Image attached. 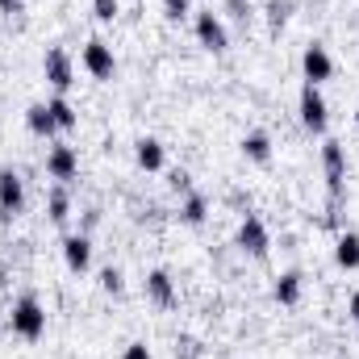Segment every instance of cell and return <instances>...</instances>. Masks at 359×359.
<instances>
[{"instance_id": "obj_14", "label": "cell", "mask_w": 359, "mask_h": 359, "mask_svg": "<svg viewBox=\"0 0 359 359\" xmlns=\"http://www.w3.org/2000/svg\"><path fill=\"white\" fill-rule=\"evenodd\" d=\"M301 292H305V276H301V271H280L276 284H271V297H276L280 305H297Z\"/></svg>"}, {"instance_id": "obj_26", "label": "cell", "mask_w": 359, "mask_h": 359, "mask_svg": "<svg viewBox=\"0 0 359 359\" xmlns=\"http://www.w3.org/2000/svg\"><path fill=\"white\" fill-rule=\"evenodd\" d=\"M188 4H192V0H163V13H168L172 21H180V17H188Z\"/></svg>"}, {"instance_id": "obj_23", "label": "cell", "mask_w": 359, "mask_h": 359, "mask_svg": "<svg viewBox=\"0 0 359 359\" xmlns=\"http://www.w3.org/2000/svg\"><path fill=\"white\" fill-rule=\"evenodd\" d=\"M92 13H96V21H113L121 13V4L117 0H92Z\"/></svg>"}, {"instance_id": "obj_8", "label": "cell", "mask_w": 359, "mask_h": 359, "mask_svg": "<svg viewBox=\"0 0 359 359\" xmlns=\"http://www.w3.org/2000/svg\"><path fill=\"white\" fill-rule=\"evenodd\" d=\"M84 67H88L92 80H113V72H117L113 46L100 42V38H88V42H84Z\"/></svg>"}, {"instance_id": "obj_9", "label": "cell", "mask_w": 359, "mask_h": 359, "mask_svg": "<svg viewBox=\"0 0 359 359\" xmlns=\"http://www.w3.org/2000/svg\"><path fill=\"white\" fill-rule=\"evenodd\" d=\"M301 72H305V84H326V80L334 76V59H330V50H326L322 42L305 46V55H301Z\"/></svg>"}, {"instance_id": "obj_22", "label": "cell", "mask_w": 359, "mask_h": 359, "mask_svg": "<svg viewBox=\"0 0 359 359\" xmlns=\"http://www.w3.org/2000/svg\"><path fill=\"white\" fill-rule=\"evenodd\" d=\"M100 288L117 297V292L126 288V276H121V268H113V264H109V268H100Z\"/></svg>"}, {"instance_id": "obj_19", "label": "cell", "mask_w": 359, "mask_h": 359, "mask_svg": "<svg viewBox=\"0 0 359 359\" xmlns=\"http://www.w3.org/2000/svg\"><path fill=\"white\" fill-rule=\"evenodd\" d=\"M243 155H247L251 163H268V159H271V138L264 134V130L243 134Z\"/></svg>"}, {"instance_id": "obj_28", "label": "cell", "mask_w": 359, "mask_h": 359, "mask_svg": "<svg viewBox=\"0 0 359 359\" xmlns=\"http://www.w3.org/2000/svg\"><path fill=\"white\" fill-rule=\"evenodd\" d=\"M172 188H176V192H192V176H188L184 168H176V172H172Z\"/></svg>"}, {"instance_id": "obj_12", "label": "cell", "mask_w": 359, "mask_h": 359, "mask_svg": "<svg viewBox=\"0 0 359 359\" xmlns=\"http://www.w3.org/2000/svg\"><path fill=\"white\" fill-rule=\"evenodd\" d=\"M147 297L155 301V305H176V280L168 276L163 268H155V271H147Z\"/></svg>"}, {"instance_id": "obj_5", "label": "cell", "mask_w": 359, "mask_h": 359, "mask_svg": "<svg viewBox=\"0 0 359 359\" xmlns=\"http://www.w3.org/2000/svg\"><path fill=\"white\" fill-rule=\"evenodd\" d=\"M42 76H46V84H50V88L63 96V92L76 84V67H72V55H67L63 46L46 50V59H42Z\"/></svg>"}, {"instance_id": "obj_20", "label": "cell", "mask_w": 359, "mask_h": 359, "mask_svg": "<svg viewBox=\"0 0 359 359\" xmlns=\"http://www.w3.org/2000/svg\"><path fill=\"white\" fill-rule=\"evenodd\" d=\"M46 104H50V113H55V126H59V130H72V126L80 121V113H76V104H72L67 96H50Z\"/></svg>"}, {"instance_id": "obj_18", "label": "cell", "mask_w": 359, "mask_h": 359, "mask_svg": "<svg viewBox=\"0 0 359 359\" xmlns=\"http://www.w3.org/2000/svg\"><path fill=\"white\" fill-rule=\"evenodd\" d=\"M334 264L339 268H359V234L355 230H343L339 238H334Z\"/></svg>"}, {"instance_id": "obj_11", "label": "cell", "mask_w": 359, "mask_h": 359, "mask_svg": "<svg viewBox=\"0 0 359 359\" xmlns=\"http://www.w3.org/2000/svg\"><path fill=\"white\" fill-rule=\"evenodd\" d=\"M63 264H67L72 271H88L92 268V238L84 234V230L63 238Z\"/></svg>"}, {"instance_id": "obj_25", "label": "cell", "mask_w": 359, "mask_h": 359, "mask_svg": "<svg viewBox=\"0 0 359 359\" xmlns=\"http://www.w3.org/2000/svg\"><path fill=\"white\" fill-rule=\"evenodd\" d=\"M176 359H201V343H196V339H180L176 343Z\"/></svg>"}, {"instance_id": "obj_4", "label": "cell", "mask_w": 359, "mask_h": 359, "mask_svg": "<svg viewBox=\"0 0 359 359\" xmlns=\"http://www.w3.org/2000/svg\"><path fill=\"white\" fill-rule=\"evenodd\" d=\"M326 121H330V109H326V96L318 84H305L301 88V126L309 134H326Z\"/></svg>"}, {"instance_id": "obj_24", "label": "cell", "mask_w": 359, "mask_h": 359, "mask_svg": "<svg viewBox=\"0 0 359 359\" xmlns=\"http://www.w3.org/2000/svg\"><path fill=\"white\" fill-rule=\"evenodd\" d=\"M226 13L247 25V21H251V0H226Z\"/></svg>"}, {"instance_id": "obj_31", "label": "cell", "mask_w": 359, "mask_h": 359, "mask_svg": "<svg viewBox=\"0 0 359 359\" xmlns=\"http://www.w3.org/2000/svg\"><path fill=\"white\" fill-rule=\"evenodd\" d=\"M355 130H359V109H355Z\"/></svg>"}, {"instance_id": "obj_6", "label": "cell", "mask_w": 359, "mask_h": 359, "mask_svg": "<svg viewBox=\"0 0 359 359\" xmlns=\"http://www.w3.org/2000/svg\"><path fill=\"white\" fill-rule=\"evenodd\" d=\"M21 209H25V180L13 168H0V217L13 222Z\"/></svg>"}, {"instance_id": "obj_16", "label": "cell", "mask_w": 359, "mask_h": 359, "mask_svg": "<svg viewBox=\"0 0 359 359\" xmlns=\"http://www.w3.org/2000/svg\"><path fill=\"white\" fill-rule=\"evenodd\" d=\"M46 217L55 226H67V217H72V192H67V184H55L46 192Z\"/></svg>"}, {"instance_id": "obj_17", "label": "cell", "mask_w": 359, "mask_h": 359, "mask_svg": "<svg viewBox=\"0 0 359 359\" xmlns=\"http://www.w3.org/2000/svg\"><path fill=\"white\" fill-rule=\"evenodd\" d=\"M209 217V201H205V192H184V201H180V222L184 226H201Z\"/></svg>"}, {"instance_id": "obj_7", "label": "cell", "mask_w": 359, "mask_h": 359, "mask_svg": "<svg viewBox=\"0 0 359 359\" xmlns=\"http://www.w3.org/2000/svg\"><path fill=\"white\" fill-rule=\"evenodd\" d=\"M46 176L59 180V184H67V180L80 176V155H76V147L55 142V147L46 151Z\"/></svg>"}, {"instance_id": "obj_29", "label": "cell", "mask_w": 359, "mask_h": 359, "mask_svg": "<svg viewBox=\"0 0 359 359\" xmlns=\"http://www.w3.org/2000/svg\"><path fill=\"white\" fill-rule=\"evenodd\" d=\"M0 13L4 17H21L25 13V0H0Z\"/></svg>"}, {"instance_id": "obj_15", "label": "cell", "mask_w": 359, "mask_h": 359, "mask_svg": "<svg viewBox=\"0 0 359 359\" xmlns=\"http://www.w3.org/2000/svg\"><path fill=\"white\" fill-rule=\"evenodd\" d=\"M25 126H29V134H38V138H55V134H59L50 104H29V109H25Z\"/></svg>"}, {"instance_id": "obj_30", "label": "cell", "mask_w": 359, "mask_h": 359, "mask_svg": "<svg viewBox=\"0 0 359 359\" xmlns=\"http://www.w3.org/2000/svg\"><path fill=\"white\" fill-rule=\"evenodd\" d=\"M347 313H351V318L359 322V292H351V305H347Z\"/></svg>"}, {"instance_id": "obj_3", "label": "cell", "mask_w": 359, "mask_h": 359, "mask_svg": "<svg viewBox=\"0 0 359 359\" xmlns=\"http://www.w3.org/2000/svg\"><path fill=\"white\" fill-rule=\"evenodd\" d=\"M322 172H326V184H330V196L339 201L343 188H347V151L339 138H326L322 142Z\"/></svg>"}, {"instance_id": "obj_21", "label": "cell", "mask_w": 359, "mask_h": 359, "mask_svg": "<svg viewBox=\"0 0 359 359\" xmlns=\"http://www.w3.org/2000/svg\"><path fill=\"white\" fill-rule=\"evenodd\" d=\"M288 17H292V0H268V25H271V34H280V29L288 25Z\"/></svg>"}, {"instance_id": "obj_2", "label": "cell", "mask_w": 359, "mask_h": 359, "mask_svg": "<svg viewBox=\"0 0 359 359\" xmlns=\"http://www.w3.org/2000/svg\"><path fill=\"white\" fill-rule=\"evenodd\" d=\"M234 243H238V251H247V255L264 259V255L271 251V234H268V226H264V217H259V213H243Z\"/></svg>"}, {"instance_id": "obj_13", "label": "cell", "mask_w": 359, "mask_h": 359, "mask_svg": "<svg viewBox=\"0 0 359 359\" xmlns=\"http://www.w3.org/2000/svg\"><path fill=\"white\" fill-rule=\"evenodd\" d=\"M134 159H138L142 172H159V168L168 163V151H163L159 138H138V142H134Z\"/></svg>"}, {"instance_id": "obj_27", "label": "cell", "mask_w": 359, "mask_h": 359, "mask_svg": "<svg viewBox=\"0 0 359 359\" xmlns=\"http://www.w3.org/2000/svg\"><path fill=\"white\" fill-rule=\"evenodd\" d=\"M121 359H155V355H151V347H147V343H126Z\"/></svg>"}, {"instance_id": "obj_1", "label": "cell", "mask_w": 359, "mask_h": 359, "mask_svg": "<svg viewBox=\"0 0 359 359\" xmlns=\"http://www.w3.org/2000/svg\"><path fill=\"white\" fill-rule=\"evenodd\" d=\"M8 326H13V334H21V339H42L46 334V309H42V301L38 297H17L13 301V313H8Z\"/></svg>"}, {"instance_id": "obj_10", "label": "cell", "mask_w": 359, "mask_h": 359, "mask_svg": "<svg viewBox=\"0 0 359 359\" xmlns=\"http://www.w3.org/2000/svg\"><path fill=\"white\" fill-rule=\"evenodd\" d=\"M196 38H201V46L213 50V55H222V50L230 46V34H226L222 17H217L213 8H209V13H196Z\"/></svg>"}]
</instances>
